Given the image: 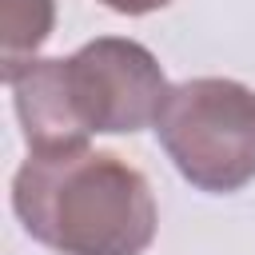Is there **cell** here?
Wrapping results in <instances>:
<instances>
[{
    "label": "cell",
    "mask_w": 255,
    "mask_h": 255,
    "mask_svg": "<svg viewBox=\"0 0 255 255\" xmlns=\"http://www.w3.org/2000/svg\"><path fill=\"white\" fill-rule=\"evenodd\" d=\"M12 207L60 255H139L155 239L151 187L112 151H32L12 179Z\"/></svg>",
    "instance_id": "cell-1"
},
{
    "label": "cell",
    "mask_w": 255,
    "mask_h": 255,
    "mask_svg": "<svg viewBox=\"0 0 255 255\" xmlns=\"http://www.w3.org/2000/svg\"><path fill=\"white\" fill-rule=\"evenodd\" d=\"M155 135L203 191H239L255 179V92L235 80L175 84L155 116Z\"/></svg>",
    "instance_id": "cell-2"
},
{
    "label": "cell",
    "mask_w": 255,
    "mask_h": 255,
    "mask_svg": "<svg viewBox=\"0 0 255 255\" xmlns=\"http://www.w3.org/2000/svg\"><path fill=\"white\" fill-rule=\"evenodd\" d=\"M64 96L72 108V120L84 135L92 131H139L155 124L167 80L155 64V56L135 40H92L76 56L60 60Z\"/></svg>",
    "instance_id": "cell-3"
},
{
    "label": "cell",
    "mask_w": 255,
    "mask_h": 255,
    "mask_svg": "<svg viewBox=\"0 0 255 255\" xmlns=\"http://www.w3.org/2000/svg\"><path fill=\"white\" fill-rule=\"evenodd\" d=\"M52 32V0H0V44L4 76L36 56Z\"/></svg>",
    "instance_id": "cell-4"
},
{
    "label": "cell",
    "mask_w": 255,
    "mask_h": 255,
    "mask_svg": "<svg viewBox=\"0 0 255 255\" xmlns=\"http://www.w3.org/2000/svg\"><path fill=\"white\" fill-rule=\"evenodd\" d=\"M100 4H108L112 12H124V16H143V12H155L171 0H100Z\"/></svg>",
    "instance_id": "cell-5"
}]
</instances>
